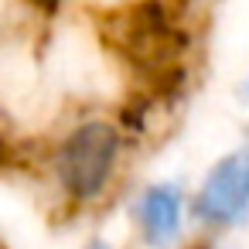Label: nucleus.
I'll return each instance as SVG.
<instances>
[{"mask_svg": "<svg viewBox=\"0 0 249 249\" xmlns=\"http://www.w3.org/2000/svg\"><path fill=\"white\" fill-rule=\"evenodd\" d=\"M116 38L120 45L133 55V58H150V55H164L174 41V31L167 28V14H160L157 4H143L123 18H116Z\"/></svg>", "mask_w": 249, "mask_h": 249, "instance_id": "obj_3", "label": "nucleus"}, {"mask_svg": "<svg viewBox=\"0 0 249 249\" xmlns=\"http://www.w3.org/2000/svg\"><path fill=\"white\" fill-rule=\"evenodd\" d=\"M249 205V157H225L212 167L201 195L198 215L205 222H235Z\"/></svg>", "mask_w": 249, "mask_h": 249, "instance_id": "obj_2", "label": "nucleus"}, {"mask_svg": "<svg viewBox=\"0 0 249 249\" xmlns=\"http://www.w3.org/2000/svg\"><path fill=\"white\" fill-rule=\"evenodd\" d=\"M116 154H120V133L109 123H82L58 147V157H55L62 188L82 201L96 198L113 174Z\"/></svg>", "mask_w": 249, "mask_h": 249, "instance_id": "obj_1", "label": "nucleus"}, {"mask_svg": "<svg viewBox=\"0 0 249 249\" xmlns=\"http://www.w3.org/2000/svg\"><path fill=\"white\" fill-rule=\"evenodd\" d=\"M137 218L143 229V239L150 246H171L181 232V191L174 184H154L143 191L137 205Z\"/></svg>", "mask_w": 249, "mask_h": 249, "instance_id": "obj_4", "label": "nucleus"}, {"mask_svg": "<svg viewBox=\"0 0 249 249\" xmlns=\"http://www.w3.org/2000/svg\"><path fill=\"white\" fill-rule=\"evenodd\" d=\"M246 157H249V147H246Z\"/></svg>", "mask_w": 249, "mask_h": 249, "instance_id": "obj_6", "label": "nucleus"}, {"mask_svg": "<svg viewBox=\"0 0 249 249\" xmlns=\"http://www.w3.org/2000/svg\"><path fill=\"white\" fill-rule=\"evenodd\" d=\"M89 249H106V246H99V242H92V246H89Z\"/></svg>", "mask_w": 249, "mask_h": 249, "instance_id": "obj_5", "label": "nucleus"}]
</instances>
